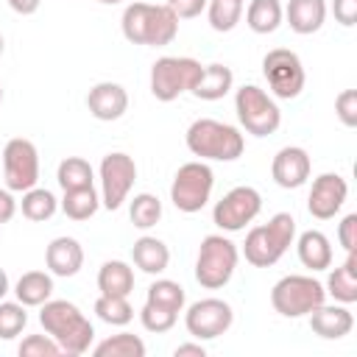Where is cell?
<instances>
[{
  "label": "cell",
  "mask_w": 357,
  "mask_h": 357,
  "mask_svg": "<svg viewBox=\"0 0 357 357\" xmlns=\"http://www.w3.org/2000/svg\"><path fill=\"white\" fill-rule=\"evenodd\" d=\"M293 240H296V218L290 212H276L268 223L254 226L245 234L243 243L245 262H251L254 268H271L284 257Z\"/></svg>",
  "instance_id": "4"
},
{
  "label": "cell",
  "mask_w": 357,
  "mask_h": 357,
  "mask_svg": "<svg viewBox=\"0 0 357 357\" xmlns=\"http://www.w3.org/2000/svg\"><path fill=\"white\" fill-rule=\"evenodd\" d=\"M28 324L25 304L20 301H3L0 298V340H14Z\"/></svg>",
  "instance_id": "36"
},
{
  "label": "cell",
  "mask_w": 357,
  "mask_h": 357,
  "mask_svg": "<svg viewBox=\"0 0 357 357\" xmlns=\"http://www.w3.org/2000/svg\"><path fill=\"white\" fill-rule=\"evenodd\" d=\"M134 181H137V162L123 151L106 153L100 162V204L112 212L120 209Z\"/></svg>",
  "instance_id": "13"
},
{
  "label": "cell",
  "mask_w": 357,
  "mask_h": 357,
  "mask_svg": "<svg viewBox=\"0 0 357 357\" xmlns=\"http://www.w3.org/2000/svg\"><path fill=\"white\" fill-rule=\"evenodd\" d=\"M123 36L131 45H148V47H165L178 33V17L167 6L153 3H128L120 17Z\"/></svg>",
  "instance_id": "2"
},
{
  "label": "cell",
  "mask_w": 357,
  "mask_h": 357,
  "mask_svg": "<svg viewBox=\"0 0 357 357\" xmlns=\"http://www.w3.org/2000/svg\"><path fill=\"white\" fill-rule=\"evenodd\" d=\"M237 259H240V251L229 237L206 234L195 257V282L206 290H218L229 284V279L237 271Z\"/></svg>",
  "instance_id": "5"
},
{
  "label": "cell",
  "mask_w": 357,
  "mask_h": 357,
  "mask_svg": "<svg viewBox=\"0 0 357 357\" xmlns=\"http://www.w3.org/2000/svg\"><path fill=\"white\" fill-rule=\"evenodd\" d=\"M324 290L337 301V304H354L357 301V248L354 251H346V259L343 265H337Z\"/></svg>",
  "instance_id": "22"
},
{
  "label": "cell",
  "mask_w": 357,
  "mask_h": 357,
  "mask_svg": "<svg viewBox=\"0 0 357 357\" xmlns=\"http://www.w3.org/2000/svg\"><path fill=\"white\" fill-rule=\"evenodd\" d=\"M354 326V315L349 312L346 304H321L310 312V329L324 337V340H340L351 332Z\"/></svg>",
  "instance_id": "18"
},
{
  "label": "cell",
  "mask_w": 357,
  "mask_h": 357,
  "mask_svg": "<svg viewBox=\"0 0 357 357\" xmlns=\"http://www.w3.org/2000/svg\"><path fill=\"white\" fill-rule=\"evenodd\" d=\"M0 162H3V153H0Z\"/></svg>",
  "instance_id": "50"
},
{
  "label": "cell",
  "mask_w": 357,
  "mask_h": 357,
  "mask_svg": "<svg viewBox=\"0 0 357 357\" xmlns=\"http://www.w3.org/2000/svg\"><path fill=\"white\" fill-rule=\"evenodd\" d=\"M234 86V73L226 64H206L192 86V95L198 100H220Z\"/></svg>",
  "instance_id": "24"
},
{
  "label": "cell",
  "mask_w": 357,
  "mask_h": 357,
  "mask_svg": "<svg viewBox=\"0 0 357 357\" xmlns=\"http://www.w3.org/2000/svg\"><path fill=\"white\" fill-rule=\"evenodd\" d=\"M14 212H17V201H14L11 190L6 187V190H0V226L8 223L14 218Z\"/></svg>",
  "instance_id": "43"
},
{
  "label": "cell",
  "mask_w": 357,
  "mask_h": 357,
  "mask_svg": "<svg viewBox=\"0 0 357 357\" xmlns=\"http://www.w3.org/2000/svg\"><path fill=\"white\" fill-rule=\"evenodd\" d=\"M337 240H340V245H343L346 251H354V248H357V215H354V212H349V215L340 220V226H337Z\"/></svg>",
  "instance_id": "41"
},
{
  "label": "cell",
  "mask_w": 357,
  "mask_h": 357,
  "mask_svg": "<svg viewBox=\"0 0 357 357\" xmlns=\"http://www.w3.org/2000/svg\"><path fill=\"white\" fill-rule=\"evenodd\" d=\"M131 259L134 265L142 271V273H165L167 265H170V248L159 240V237H151V234H142L139 240H134L131 245Z\"/></svg>",
  "instance_id": "21"
},
{
  "label": "cell",
  "mask_w": 357,
  "mask_h": 357,
  "mask_svg": "<svg viewBox=\"0 0 357 357\" xmlns=\"http://www.w3.org/2000/svg\"><path fill=\"white\" fill-rule=\"evenodd\" d=\"M206 17H209V25L220 33L231 31L240 17H243V3L240 0H209L206 3Z\"/></svg>",
  "instance_id": "35"
},
{
  "label": "cell",
  "mask_w": 357,
  "mask_h": 357,
  "mask_svg": "<svg viewBox=\"0 0 357 357\" xmlns=\"http://www.w3.org/2000/svg\"><path fill=\"white\" fill-rule=\"evenodd\" d=\"M284 8L279 0H251L245 8V25L254 33H273L282 25Z\"/></svg>",
  "instance_id": "27"
},
{
  "label": "cell",
  "mask_w": 357,
  "mask_h": 357,
  "mask_svg": "<svg viewBox=\"0 0 357 357\" xmlns=\"http://www.w3.org/2000/svg\"><path fill=\"white\" fill-rule=\"evenodd\" d=\"M332 14L343 28H351L357 22V0H332Z\"/></svg>",
  "instance_id": "42"
},
{
  "label": "cell",
  "mask_w": 357,
  "mask_h": 357,
  "mask_svg": "<svg viewBox=\"0 0 357 357\" xmlns=\"http://www.w3.org/2000/svg\"><path fill=\"white\" fill-rule=\"evenodd\" d=\"M20 209L28 220H50L56 212H59V201L50 190L45 187H31L22 192V201H20Z\"/></svg>",
  "instance_id": "29"
},
{
  "label": "cell",
  "mask_w": 357,
  "mask_h": 357,
  "mask_svg": "<svg viewBox=\"0 0 357 357\" xmlns=\"http://www.w3.org/2000/svg\"><path fill=\"white\" fill-rule=\"evenodd\" d=\"M98 3H103V6H114V3H123V0H98Z\"/></svg>",
  "instance_id": "47"
},
{
  "label": "cell",
  "mask_w": 357,
  "mask_h": 357,
  "mask_svg": "<svg viewBox=\"0 0 357 357\" xmlns=\"http://www.w3.org/2000/svg\"><path fill=\"white\" fill-rule=\"evenodd\" d=\"M3 178L11 192H25L39 181V153L31 139L14 137L3 148Z\"/></svg>",
  "instance_id": "11"
},
{
  "label": "cell",
  "mask_w": 357,
  "mask_h": 357,
  "mask_svg": "<svg viewBox=\"0 0 357 357\" xmlns=\"http://www.w3.org/2000/svg\"><path fill=\"white\" fill-rule=\"evenodd\" d=\"M17 351H20V357H59L61 354V346L50 335H28L20 343Z\"/></svg>",
  "instance_id": "38"
},
{
  "label": "cell",
  "mask_w": 357,
  "mask_h": 357,
  "mask_svg": "<svg viewBox=\"0 0 357 357\" xmlns=\"http://www.w3.org/2000/svg\"><path fill=\"white\" fill-rule=\"evenodd\" d=\"M284 17L296 33L301 36L315 33L326 20V0H290L284 8Z\"/></svg>",
  "instance_id": "23"
},
{
  "label": "cell",
  "mask_w": 357,
  "mask_h": 357,
  "mask_svg": "<svg viewBox=\"0 0 357 357\" xmlns=\"http://www.w3.org/2000/svg\"><path fill=\"white\" fill-rule=\"evenodd\" d=\"M45 265L53 276H75L84 265V248L75 237H56L45 248Z\"/></svg>",
  "instance_id": "19"
},
{
  "label": "cell",
  "mask_w": 357,
  "mask_h": 357,
  "mask_svg": "<svg viewBox=\"0 0 357 357\" xmlns=\"http://www.w3.org/2000/svg\"><path fill=\"white\" fill-rule=\"evenodd\" d=\"M204 64L190 56H162L151 64V95L162 103L176 100L184 92H192Z\"/></svg>",
  "instance_id": "7"
},
{
  "label": "cell",
  "mask_w": 357,
  "mask_h": 357,
  "mask_svg": "<svg viewBox=\"0 0 357 357\" xmlns=\"http://www.w3.org/2000/svg\"><path fill=\"white\" fill-rule=\"evenodd\" d=\"M346 195H349V184H346V178L340 173H321L310 187L307 209H310L312 218L329 220L343 209Z\"/></svg>",
  "instance_id": "15"
},
{
  "label": "cell",
  "mask_w": 357,
  "mask_h": 357,
  "mask_svg": "<svg viewBox=\"0 0 357 357\" xmlns=\"http://www.w3.org/2000/svg\"><path fill=\"white\" fill-rule=\"evenodd\" d=\"M56 178H59V187L61 190H78V187H89L92 178H95V170L86 159L81 156H67L59 162V170H56Z\"/></svg>",
  "instance_id": "30"
},
{
  "label": "cell",
  "mask_w": 357,
  "mask_h": 357,
  "mask_svg": "<svg viewBox=\"0 0 357 357\" xmlns=\"http://www.w3.org/2000/svg\"><path fill=\"white\" fill-rule=\"evenodd\" d=\"M0 103H3V86H0Z\"/></svg>",
  "instance_id": "49"
},
{
  "label": "cell",
  "mask_w": 357,
  "mask_h": 357,
  "mask_svg": "<svg viewBox=\"0 0 357 357\" xmlns=\"http://www.w3.org/2000/svg\"><path fill=\"white\" fill-rule=\"evenodd\" d=\"M95 315L109 326H126L134 318V307L128 304V296H98Z\"/></svg>",
  "instance_id": "32"
},
{
  "label": "cell",
  "mask_w": 357,
  "mask_h": 357,
  "mask_svg": "<svg viewBox=\"0 0 357 357\" xmlns=\"http://www.w3.org/2000/svg\"><path fill=\"white\" fill-rule=\"evenodd\" d=\"M215 187V173L206 162H187L176 170L173 184H170V201L178 212H201L209 204Z\"/></svg>",
  "instance_id": "9"
},
{
  "label": "cell",
  "mask_w": 357,
  "mask_h": 357,
  "mask_svg": "<svg viewBox=\"0 0 357 357\" xmlns=\"http://www.w3.org/2000/svg\"><path fill=\"white\" fill-rule=\"evenodd\" d=\"M145 301L159 304V307H167L173 312H181L187 296H184V287L178 282H173V279H156V282H151V287L145 293Z\"/></svg>",
  "instance_id": "33"
},
{
  "label": "cell",
  "mask_w": 357,
  "mask_h": 357,
  "mask_svg": "<svg viewBox=\"0 0 357 357\" xmlns=\"http://www.w3.org/2000/svg\"><path fill=\"white\" fill-rule=\"evenodd\" d=\"M92 354L95 357H145V343H142V337H137L131 332H120V335L100 340L92 349Z\"/></svg>",
  "instance_id": "31"
},
{
  "label": "cell",
  "mask_w": 357,
  "mask_h": 357,
  "mask_svg": "<svg viewBox=\"0 0 357 357\" xmlns=\"http://www.w3.org/2000/svg\"><path fill=\"white\" fill-rule=\"evenodd\" d=\"M98 290L103 296H128L134 290V268L123 259H109L98 271Z\"/></svg>",
  "instance_id": "26"
},
{
  "label": "cell",
  "mask_w": 357,
  "mask_h": 357,
  "mask_svg": "<svg viewBox=\"0 0 357 357\" xmlns=\"http://www.w3.org/2000/svg\"><path fill=\"white\" fill-rule=\"evenodd\" d=\"M39 324L61 346V354H84L95 340V326L67 298H47L39 307Z\"/></svg>",
  "instance_id": "1"
},
{
  "label": "cell",
  "mask_w": 357,
  "mask_h": 357,
  "mask_svg": "<svg viewBox=\"0 0 357 357\" xmlns=\"http://www.w3.org/2000/svg\"><path fill=\"white\" fill-rule=\"evenodd\" d=\"M128 218L137 229H151L159 223L162 218V201L151 192H139L131 198V206H128Z\"/></svg>",
  "instance_id": "34"
},
{
  "label": "cell",
  "mask_w": 357,
  "mask_h": 357,
  "mask_svg": "<svg viewBox=\"0 0 357 357\" xmlns=\"http://www.w3.org/2000/svg\"><path fill=\"white\" fill-rule=\"evenodd\" d=\"M173 354H176V357H206V349H204L201 340H198V343H181V346H176Z\"/></svg>",
  "instance_id": "44"
},
{
  "label": "cell",
  "mask_w": 357,
  "mask_h": 357,
  "mask_svg": "<svg viewBox=\"0 0 357 357\" xmlns=\"http://www.w3.org/2000/svg\"><path fill=\"white\" fill-rule=\"evenodd\" d=\"M324 301H326L324 284L318 279H312V276H304V273L282 276L271 287V304L284 318H304L315 307H321Z\"/></svg>",
  "instance_id": "6"
},
{
  "label": "cell",
  "mask_w": 357,
  "mask_h": 357,
  "mask_svg": "<svg viewBox=\"0 0 357 357\" xmlns=\"http://www.w3.org/2000/svg\"><path fill=\"white\" fill-rule=\"evenodd\" d=\"M8 6H11V8L17 11V14L28 17V14H36V11H39L42 0H8Z\"/></svg>",
  "instance_id": "45"
},
{
  "label": "cell",
  "mask_w": 357,
  "mask_h": 357,
  "mask_svg": "<svg viewBox=\"0 0 357 357\" xmlns=\"http://www.w3.org/2000/svg\"><path fill=\"white\" fill-rule=\"evenodd\" d=\"M262 209V195L259 190L248 187V184H240V187H231L212 209V220L220 231H240L245 229Z\"/></svg>",
  "instance_id": "12"
},
{
  "label": "cell",
  "mask_w": 357,
  "mask_h": 357,
  "mask_svg": "<svg viewBox=\"0 0 357 357\" xmlns=\"http://www.w3.org/2000/svg\"><path fill=\"white\" fill-rule=\"evenodd\" d=\"M240 3H245V0H240Z\"/></svg>",
  "instance_id": "51"
},
{
  "label": "cell",
  "mask_w": 357,
  "mask_h": 357,
  "mask_svg": "<svg viewBox=\"0 0 357 357\" xmlns=\"http://www.w3.org/2000/svg\"><path fill=\"white\" fill-rule=\"evenodd\" d=\"M86 109L95 120H103V123H112V120H120L128 109V92L114 84V81H100L89 89L86 95Z\"/></svg>",
  "instance_id": "17"
},
{
  "label": "cell",
  "mask_w": 357,
  "mask_h": 357,
  "mask_svg": "<svg viewBox=\"0 0 357 357\" xmlns=\"http://www.w3.org/2000/svg\"><path fill=\"white\" fill-rule=\"evenodd\" d=\"M296 251H298V262L304 268H310L312 273L332 268V245H329V237L324 231H318V229L301 231L298 234V243H296Z\"/></svg>",
  "instance_id": "20"
},
{
  "label": "cell",
  "mask_w": 357,
  "mask_h": 357,
  "mask_svg": "<svg viewBox=\"0 0 357 357\" xmlns=\"http://www.w3.org/2000/svg\"><path fill=\"white\" fill-rule=\"evenodd\" d=\"M234 324L231 304L223 298H201L187 307L184 312V326L195 340H215L229 332Z\"/></svg>",
  "instance_id": "14"
},
{
  "label": "cell",
  "mask_w": 357,
  "mask_h": 357,
  "mask_svg": "<svg viewBox=\"0 0 357 357\" xmlns=\"http://www.w3.org/2000/svg\"><path fill=\"white\" fill-rule=\"evenodd\" d=\"M234 112L240 126L254 137H268L282 126V112L276 100L257 84H243L234 92Z\"/></svg>",
  "instance_id": "8"
},
{
  "label": "cell",
  "mask_w": 357,
  "mask_h": 357,
  "mask_svg": "<svg viewBox=\"0 0 357 357\" xmlns=\"http://www.w3.org/2000/svg\"><path fill=\"white\" fill-rule=\"evenodd\" d=\"M8 290H11V284H8V273L0 268V298H6Z\"/></svg>",
  "instance_id": "46"
},
{
  "label": "cell",
  "mask_w": 357,
  "mask_h": 357,
  "mask_svg": "<svg viewBox=\"0 0 357 357\" xmlns=\"http://www.w3.org/2000/svg\"><path fill=\"white\" fill-rule=\"evenodd\" d=\"M184 142L190 148L192 156L201 159H212V162H234L243 156L245 139L240 134V128L212 120V117H198L190 123Z\"/></svg>",
  "instance_id": "3"
},
{
  "label": "cell",
  "mask_w": 357,
  "mask_h": 357,
  "mask_svg": "<svg viewBox=\"0 0 357 357\" xmlns=\"http://www.w3.org/2000/svg\"><path fill=\"white\" fill-rule=\"evenodd\" d=\"M59 206L70 220H89L100 206V195H98L95 184L78 187V190H64V198Z\"/></svg>",
  "instance_id": "28"
},
{
  "label": "cell",
  "mask_w": 357,
  "mask_h": 357,
  "mask_svg": "<svg viewBox=\"0 0 357 357\" xmlns=\"http://www.w3.org/2000/svg\"><path fill=\"white\" fill-rule=\"evenodd\" d=\"M310 170H312L310 153L298 145H284L282 151H276V156L271 162V176L284 190H296V187L307 184Z\"/></svg>",
  "instance_id": "16"
},
{
  "label": "cell",
  "mask_w": 357,
  "mask_h": 357,
  "mask_svg": "<svg viewBox=\"0 0 357 357\" xmlns=\"http://www.w3.org/2000/svg\"><path fill=\"white\" fill-rule=\"evenodd\" d=\"M14 296L25 307H42L53 296V276L45 271H25L14 284Z\"/></svg>",
  "instance_id": "25"
},
{
  "label": "cell",
  "mask_w": 357,
  "mask_h": 357,
  "mask_svg": "<svg viewBox=\"0 0 357 357\" xmlns=\"http://www.w3.org/2000/svg\"><path fill=\"white\" fill-rule=\"evenodd\" d=\"M262 75L271 86V92L282 100H293L301 95L304 89V64L298 59V53L287 50V47H273L265 53L262 59Z\"/></svg>",
  "instance_id": "10"
},
{
  "label": "cell",
  "mask_w": 357,
  "mask_h": 357,
  "mask_svg": "<svg viewBox=\"0 0 357 357\" xmlns=\"http://www.w3.org/2000/svg\"><path fill=\"white\" fill-rule=\"evenodd\" d=\"M139 321H142V326H145L148 332L162 335V332H170V329L176 326L178 312H173V310H167V307H159V304L145 301V304H142V310H139Z\"/></svg>",
  "instance_id": "37"
},
{
  "label": "cell",
  "mask_w": 357,
  "mask_h": 357,
  "mask_svg": "<svg viewBox=\"0 0 357 357\" xmlns=\"http://www.w3.org/2000/svg\"><path fill=\"white\" fill-rule=\"evenodd\" d=\"M3 50H6V39H3V33H0V56H3Z\"/></svg>",
  "instance_id": "48"
},
{
  "label": "cell",
  "mask_w": 357,
  "mask_h": 357,
  "mask_svg": "<svg viewBox=\"0 0 357 357\" xmlns=\"http://www.w3.org/2000/svg\"><path fill=\"white\" fill-rule=\"evenodd\" d=\"M335 112L346 128H354L357 126V89H343L335 98Z\"/></svg>",
  "instance_id": "39"
},
{
  "label": "cell",
  "mask_w": 357,
  "mask_h": 357,
  "mask_svg": "<svg viewBox=\"0 0 357 357\" xmlns=\"http://www.w3.org/2000/svg\"><path fill=\"white\" fill-rule=\"evenodd\" d=\"M206 3H209V0H167L165 6H167L178 20H192V17H198V14L206 8Z\"/></svg>",
  "instance_id": "40"
}]
</instances>
